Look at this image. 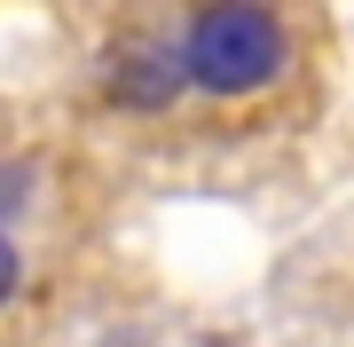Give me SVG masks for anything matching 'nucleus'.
I'll list each match as a JSON object with an SVG mask.
<instances>
[{"mask_svg": "<svg viewBox=\"0 0 354 347\" xmlns=\"http://www.w3.org/2000/svg\"><path fill=\"white\" fill-rule=\"evenodd\" d=\"M181 64L205 95H252L283 71V24L260 0H213V8L189 16V39H181Z\"/></svg>", "mask_w": 354, "mask_h": 347, "instance_id": "f257e3e1", "label": "nucleus"}, {"mask_svg": "<svg viewBox=\"0 0 354 347\" xmlns=\"http://www.w3.org/2000/svg\"><path fill=\"white\" fill-rule=\"evenodd\" d=\"M16 284H24V260H16V244L0 237V308H8V300H16Z\"/></svg>", "mask_w": 354, "mask_h": 347, "instance_id": "7ed1b4c3", "label": "nucleus"}, {"mask_svg": "<svg viewBox=\"0 0 354 347\" xmlns=\"http://www.w3.org/2000/svg\"><path fill=\"white\" fill-rule=\"evenodd\" d=\"M181 71H189V64H174V55H127V64H118V103H134V111L174 103Z\"/></svg>", "mask_w": 354, "mask_h": 347, "instance_id": "f03ea898", "label": "nucleus"}]
</instances>
